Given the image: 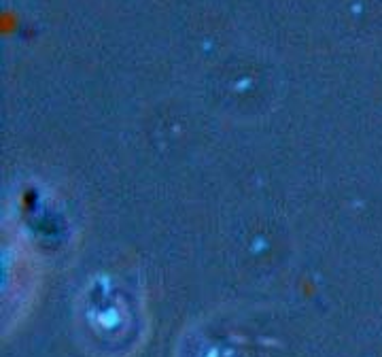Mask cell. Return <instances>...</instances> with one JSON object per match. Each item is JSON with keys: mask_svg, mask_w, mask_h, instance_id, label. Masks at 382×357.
I'll list each match as a JSON object with an SVG mask.
<instances>
[{"mask_svg": "<svg viewBox=\"0 0 382 357\" xmlns=\"http://www.w3.org/2000/svg\"><path fill=\"white\" fill-rule=\"evenodd\" d=\"M98 321L104 325V328H115V325L119 323V313L115 311V308H110V311H102L98 315Z\"/></svg>", "mask_w": 382, "mask_h": 357, "instance_id": "cell-1", "label": "cell"}]
</instances>
